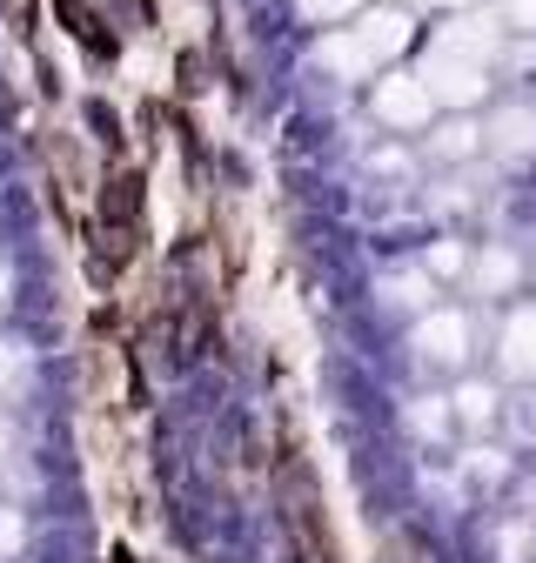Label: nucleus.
Here are the masks:
<instances>
[{
  "label": "nucleus",
  "instance_id": "f257e3e1",
  "mask_svg": "<svg viewBox=\"0 0 536 563\" xmlns=\"http://www.w3.org/2000/svg\"><path fill=\"white\" fill-rule=\"evenodd\" d=\"M54 14H60V27L75 34L94 60H114V34L101 27V14H94V8H81V0H54Z\"/></svg>",
  "mask_w": 536,
  "mask_h": 563
},
{
  "label": "nucleus",
  "instance_id": "f03ea898",
  "mask_svg": "<svg viewBox=\"0 0 536 563\" xmlns=\"http://www.w3.org/2000/svg\"><path fill=\"white\" fill-rule=\"evenodd\" d=\"M88 121H94V134H101V148H108V155H121V148H127V134H121V121H114V108H108V101H88Z\"/></svg>",
  "mask_w": 536,
  "mask_h": 563
},
{
  "label": "nucleus",
  "instance_id": "7ed1b4c3",
  "mask_svg": "<svg viewBox=\"0 0 536 563\" xmlns=\"http://www.w3.org/2000/svg\"><path fill=\"white\" fill-rule=\"evenodd\" d=\"M8 14H14V34H21V41L41 34V0H8Z\"/></svg>",
  "mask_w": 536,
  "mask_h": 563
}]
</instances>
